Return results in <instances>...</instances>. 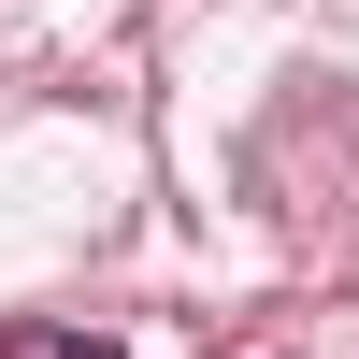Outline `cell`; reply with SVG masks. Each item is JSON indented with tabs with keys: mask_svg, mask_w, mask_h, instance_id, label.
Instances as JSON below:
<instances>
[{
	"mask_svg": "<svg viewBox=\"0 0 359 359\" xmlns=\"http://www.w3.org/2000/svg\"><path fill=\"white\" fill-rule=\"evenodd\" d=\"M0 359H115L101 331H0Z\"/></svg>",
	"mask_w": 359,
	"mask_h": 359,
	"instance_id": "obj_1",
	"label": "cell"
}]
</instances>
